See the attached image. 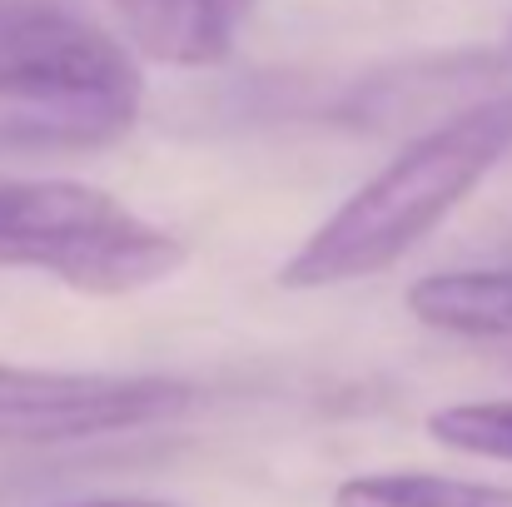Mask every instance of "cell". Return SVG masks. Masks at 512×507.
<instances>
[{"label":"cell","mask_w":512,"mask_h":507,"mask_svg":"<svg viewBox=\"0 0 512 507\" xmlns=\"http://www.w3.org/2000/svg\"><path fill=\"white\" fill-rule=\"evenodd\" d=\"M512 155V90L483 95L418 140H408L373 179L279 264L284 289H339L393 269L413 254L493 169Z\"/></svg>","instance_id":"cell-1"},{"label":"cell","mask_w":512,"mask_h":507,"mask_svg":"<svg viewBox=\"0 0 512 507\" xmlns=\"http://www.w3.org/2000/svg\"><path fill=\"white\" fill-rule=\"evenodd\" d=\"M165 224L80 179H0V269L45 274L90 299L145 294L184 269Z\"/></svg>","instance_id":"cell-2"},{"label":"cell","mask_w":512,"mask_h":507,"mask_svg":"<svg viewBox=\"0 0 512 507\" xmlns=\"http://www.w3.org/2000/svg\"><path fill=\"white\" fill-rule=\"evenodd\" d=\"M145 105V75L120 35L70 0H0V110L115 145Z\"/></svg>","instance_id":"cell-3"},{"label":"cell","mask_w":512,"mask_h":507,"mask_svg":"<svg viewBox=\"0 0 512 507\" xmlns=\"http://www.w3.org/2000/svg\"><path fill=\"white\" fill-rule=\"evenodd\" d=\"M194 388L165 373H80L0 363V448L90 443L174 423Z\"/></svg>","instance_id":"cell-4"},{"label":"cell","mask_w":512,"mask_h":507,"mask_svg":"<svg viewBox=\"0 0 512 507\" xmlns=\"http://www.w3.org/2000/svg\"><path fill=\"white\" fill-rule=\"evenodd\" d=\"M125 45L170 70H214L234 55L254 0H110Z\"/></svg>","instance_id":"cell-5"},{"label":"cell","mask_w":512,"mask_h":507,"mask_svg":"<svg viewBox=\"0 0 512 507\" xmlns=\"http://www.w3.org/2000/svg\"><path fill=\"white\" fill-rule=\"evenodd\" d=\"M408 314L438 334L512 338V269H448L408 289Z\"/></svg>","instance_id":"cell-6"},{"label":"cell","mask_w":512,"mask_h":507,"mask_svg":"<svg viewBox=\"0 0 512 507\" xmlns=\"http://www.w3.org/2000/svg\"><path fill=\"white\" fill-rule=\"evenodd\" d=\"M334 507H512V488L443 473H363L334 488Z\"/></svg>","instance_id":"cell-7"},{"label":"cell","mask_w":512,"mask_h":507,"mask_svg":"<svg viewBox=\"0 0 512 507\" xmlns=\"http://www.w3.org/2000/svg\"><path fill=\"white\" fill-rule=\"evenodd\" d=\"M428 438L453 453H468V458L512 463V398L448 403V408L428 413Z\"/></svg>","instance_id":"cell-8"},{"label":"cell","mask_w":512,"mask_h":507,"mask_svg":"<svg viewBox=\"0 0 512 507\" xmlns=\"http://www.w3.org/2000/svg\"><path fill=\"white\" fill-rule=\"evenodd\" d=\"M80 150H95V145L75 130L0 115V160H40V155H80Z\"/></svg>","instance_id":"cell-9"},{"label":"cell","mask_w":512,"mask_h":507,"mask_svg":"<svg viewBox=\"0 0 512 507\" xmlns=\"http://www.w3.org/2000/svg\"><path fill=\"white\" fill-rule=\"evenodd\" d=\"M55 507H179L160 498H90V503H55Z\"/></svg>","instance_id":"cell-10"}]
</instances>
